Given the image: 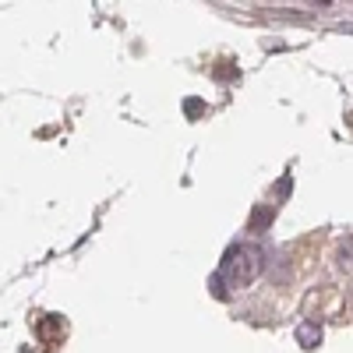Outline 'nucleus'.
I'll list each match as a JSON object with an SVG mask.
<instances>
[{"instance_id": "obj_1", "label": "nucleus", "mask_w": 353, "mask_h": 353, "mask_svg": "<svg viewBox=\"0 0 353 353\" xmlns=\"http://www.w3.org/2000/svg\"><path fill=\"white\" fill-rule=\"evenodd\" d=\"M261 272V251L254 244H233L223 258V279L230 286H248Z\"/></svg>"}, {"instance_id": "obj_2", "label": "nucleus", "mask_w": 353, "mask_h": 353, "mask_svg": "<svg viewBox=\"0 0 353 353\" xmlns=\"http://www.w3.org/2000/svg\"><path fill=\"white\" fill-rule=\"evenodd\" d=\"M297 339H301V346H318V339H321V329L314 325V321H304V325L297 329Z\"/></svg>"}]
</instances>
